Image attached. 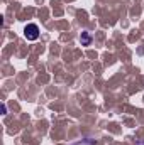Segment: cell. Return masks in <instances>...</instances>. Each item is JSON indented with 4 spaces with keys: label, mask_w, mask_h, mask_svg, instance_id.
Wrapping results in <instances>:
<instances>
[{
    "label": "cell",
    "mask_w": 144,
    "mask_h": 145,
    "mask_svg": "<svg viewBox=\"0 0 144 145\" xmlns=\"http://www.w3.org/2000/svg\"><path fill=\"white\" fill-rule=\"evenodd\" d=\"M24 36H26L27 40H36V39H39V27H37L36 24H27L24 27Z\"/></svg>",
    "instance_id": "cell-1"
},
{
    "label": "cell",
    "mask_w": 144,
    "mask_h": 145,
    "mask_svg": "<svg viewBox=\"0 0 144 145\" xmlns=\"http://www.w3.org/2000/svg\"><path fill=\"white\" fill-rule=\"evenodd\" d=\"M90 42V36H88V32H83L81 34V44H88Z\"/></svg>",
    "instance_id": "cell-2"
}]
</instances>
